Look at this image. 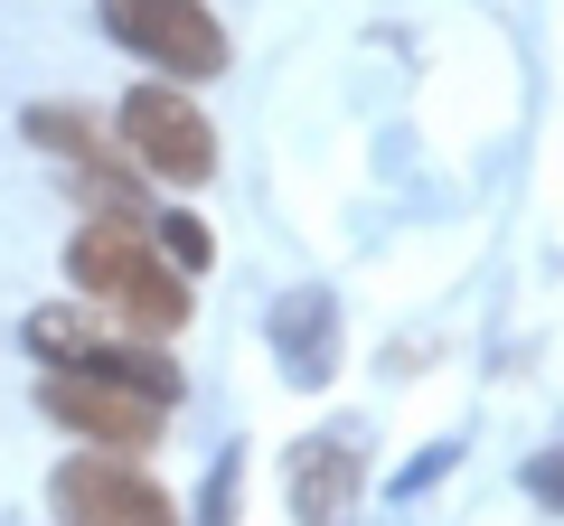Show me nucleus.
I'll return each instance as SVG.
<instances>
[{"instance_id": "obj_1", "label": "nucleus", "mask_w": 564, "mask_h": 526, "mask_svg": "<svg viewBox=\"0 0 564 526\" xmlns=\"http://www.w3.org/2000/svg\"><path fill=\"white\" fill-rule=\"evenodd\" d=\"M66 283H76V302L113 310L122 329H151V339H170V329L188 320V273L151 244V226L122 217V207H104V217L76 226V244H66Z\"/></svg>"}, {"instance_id": "obj_2", "label": "nucleus", "mask_w": 564, "mask_h": 526, "mask_svg": "<svg viewBox=\"0 0 564 526\" xmlns=\"http://www.w3.org/2000/svg\"><path fill=\"white\" fill-rule=\"evenodd\" d=\"M104 39L132 47L141 66H161L170 85L226 76V20L207 0H104Z\"/></svg>"}, {"instance_id": "obj_3", "label": "nucleus", "mask_w": 564, "mask_h": 526, "mask_svg": "<svg viewBox=\"0 0 564 526\" xmlns=\"http://www.w3.org/2000/svg\"><path fill=\"white\" fill-rule=\"evenodd\" d=\"M122 151H132L141 179H170V188L217 179V122H207L180 85H132V95H122Z\"/></svg>"}, {"instance_id": "obj_4", "label": "nucleus", "mask_w": 564, "mask_h": 526, "mask_svg": "<svg viewBox=\"0 0 564 526\" xmlns=\"http://www.w3.org/2000/svg\"><path fill=\"white\" fill-rule=\"evenodd\" d=\"M47 498H57V526H180L170 489L132 451H76V461H57Z\"/></svg>"}, {"instance_id": "obj_5", "label": "nucleus", "mask_w": 564, "mask_h": 526, "mask_svg": "<svg viewBox=\"0 0 564 526\" xmlns=\"http://www.w3.org/2000/svg\"><path fill=\"white\" fill-rule=\"evenodd\" d=\"M39 405L57 414L66 432L104 442V451H151L161 442V414H170V405H151V395H132V385H113V376H85V366H47Z\"/></svg>"}, {"instance_id": "obj_6", "label": "nucleus", "mask_w": 564, "mask_h": 526, "mask_svg": "<svg viewBox=\"0 0 564 526\" xmlns=\"http://www.w3.org/2000/svg\"><path fill=\"white\" fill-rule=\"evenodd\" d=\"M358 432H311L302 451H292V526H348L358 517Z\"/></svg>"}, {"instance_id": "obj_7", "label": "nucleus", "mask_w": 564, "mask_h": 526, "mask_svg": "<svg viewBox=\"0 0 564 526\" xmlns=\"http://www.w3.org/2000/svg\"><path fill=\"white\" fill-rule=\"evenodd\" d=\"M29 142H39V151H57V161H76L85 179H95V198H104V207H122V198H132V151H113V142H104L85 103H29ZM122 217H132V207H122Z\"/></svg>"}, {"instance_id": "obj_8", "label": "nucleus", "mask_w": 564, "mask_h": 526, "mask_svg": "<svg viewBox=\"0 0 564 526\" xmlns=\"http://www.w3.org/2000/svg\"><path fill=\"white\" fill-rule=\"evenodd\" d=\"M273 348H282V376L292 385H321L339 366V302L329 292H292L273 310Z\"/></svg>"}, {"instance_id": "obj_9", "label": "nucleus", "mask_w": 564, "mask_h": 526, "mask_svg": "<svg viewBox=\"0 0 564 526\" xmlns=\"http://www.w3.org/2000/svg\"><path fill=\"white\" fill-rule=\"evenodd\" d=\"M151 244H161V254L180 263V273H198V263L217 254V235H207L198 217H151Z\"/></svg>"}, {"instance_id": "obj_10", "label": "nucleus", "mask_w": 564, "mask_h": 526, "mask_svg": "<svg viewBox=\"0 0 564 526\" xmlns=\"http://www.w3.org/2000/svg\"><path fill=\"white\" fill-rule=\"evenodd\" d=\"M236 489H245V461L226 451V461L207 470V526H236Z\"/></svg>"}, {"instance_id": "obj_11", "label": "nucleus", "mask_w": 564, "mask_h": 526, "mask_svg": "<svg viewBox=\"0 0 564 526\" xmlns=\"http://www.w3.org/2000/svg\"><path fill=\"white\" fill-rule=\"evenodd\" d=\"M527 489H536L545 507H564V451H555V461H536V470H527Z\"/></svg>"}]
</instances>
